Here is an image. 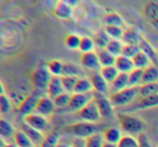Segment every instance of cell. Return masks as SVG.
<instances>
[{
    "instance_id": "cell-4",
    "label": "cell",
    "mask_w": 158,
    "mask_h": 147,
    "mask_svg": "<svg viewBox=\"0 0 158 147\" xmlns=\"http://www.w3.org/2000/svg\"><path fill=\"white\" fill-rule=\"evenodd\" d=\"M65 131L68 134L75 136L76 138H84L86 140L92 134L98 132V127L95 123L86 122V121H78L73 125H69L65 128Z\"/></svg>"
},
{
    "instance_id": "cell-29",
    "label": "cell",
    "mask_w": 158,
    "mask_h": 147,
    "mask_svg": "<svg viewBox=\"0 0 158 147\" xmlns=\"http://www.w3.org/2000/svg\"><path fill=\"white\" fill-rule=\"evenodd\" d=\"M158 94V84H144L139 87L140 97L153 96Z\"/></svg>"
},
{
    "instance_id": "cell-43",
    "label": "cell",
    "mask_w": 158,
    "mask_h": 147,
    "mask_svg": "<svg viewBox=\"0 0 158 147\" xmlns=\"http://www.w3.org/2000/svg\"><path fill=\"white\" fill-rule=\"evenodd\" d=\"M140 51L141 50L139 46H135V44H125L121 55H123L126 57H129V59H133Z\"/></svg>"
},
{
    "instance_id": "cell-19",
    "label": "cell",
    "mask_w": 158,
    "mask_h": 147,
    "mask_svg": "<svg viewBox=\"0 0 158 147\" xmlns=\"http://www.w3.org/2000/svg\"><path fill=\"white\" fill-rule=\"evenodd\" d=\"M74 93H81V94H88L93 93V86L90 78L88 77H79L76 82Z\"/></svg>"
},
{
    "instance_id": "cell-7",
    "label": "cell",
    "mask_w": 158,
    "mask_h": 147,
    "mask_svg": "<svg viewBox=\"0 0 158 147\" xmlns=\"http://www.w3.org/2000/svg\"><path fill=\"white\" fill-rule=\"evenodd\" d=\"M25 123L29 125L31 127H33L34 129L38 130V131L42 132V133H48L49 129V121L46 117L41 116V115H38L36 112L27 115L26 117H24Z\"/></svg>"
},
{
    "instance_id": "cell-14",
    "label": "cell",
    "mask_w": 158,
    "mask_h": 147,
    "mask_svg": "<svg viewBox=\"0 0 158 147\" xmlns=\"http://www.w3.org/2000/svg\"><path fill=\"white\" fill-rule=\"evenodd\" d=\"M65 92L63 88V84H62V77L59 76H52L50 82H49L48 89H47V95L51 99H54L61 93Z\"/></svg>"
},
{
    "instance_id": "cell-1",
    "label": "cell",
    "mask_w": 158,
    "mask_h": 147,
    "mask_svg": "<svg viewBox=\"0 0 158 147\" xmlns=\"http://www.w3.org/2000/svg\"><path fill=\"white\" fill-rule=\"evenodd\" d=\"M117 119H118L120 128L123 131L129 133V135L138 136L140 133L144 132L145 122L138 117L131 116V115L128 114H118Z\"/></svg>"
},
{
    "instance_id": "cell-50",
    "label": "cell",
    "mask_w": 158,
    "mask_h": 147,
    "mask_svg": "<svg viewBox=\"0 0 158 147\" xmlns=\"http://www.w3.org/2000/svg\"><path fill=\"white\" fill-rule=\"evenodd\" d=\"M103 147H118L117 144H114V143H108V142H105L103 145Z\"/></svg>"
},
{
    "instance_id": "cell-34",
    "label": "cell",
    "mask_w": 158,
    "mask_h": 147,
    "mask_svg": "<svg viewBox=\"0 0 158 147\" xmlns=\"http://www.w3.org/2000/svg\"><path fill=\"white\" fill-rule=\"evenodd\" d=\"M85 142H86V147H103L105 140L103 137V134L97 132V133L87 137Z\"/></svg>"
},
{
    "instance_id": "cell-41",
    "label": "cell",
    "mask_w": 158,
    "mask_h": 147,
    "mask_svg": "<svg viewBox=\"0 0 158 147\" xmlns=\"http://www.w3.org/2000/svg\"><path fill=\"white\" fill-rule=\"evenodd\" d=\"M105 31L110 39L121 40L125 29L121 26H105Z\"/></svg>"
},
{
    "instance_id": "cell-52",
    "label": "cell",
    "mask_w": 158,
    "mask_h": 147,
    "mask_svg": "<svg viewBox=\"0 0 158 147\" xmlns=\"http://www.w3.org/2000/svg\"><path fill=\"white\" fill-rule=\"evenodd\" d=\"M5 147H19L18 145L15 144V143H7V144H6V146Z\"/></svg>"
},
{
    "instance_id": "cell-27",
    "label": "cell",
    "mask_w": 158,
    "mask_h": 147,
    "mask_svg": "<svg viewBox=\"0 0 158 147\" xmlns=\"http://www.w3.org/2000/svg\"><path fill=\"white\" fill-rule=\"evenodd\" d=\"M123 18L117 12H108L104 16V23L106 26H121L123 25Z\"/></svg>"
},
{
    "instance_id": "cell-51",
    "label": "cell",
    "mask_w": 158,
    "mask_h": 147,
    "mask_svg": "<svg viewBox=\"0 0 158 147\" xmlns=\"http://www.w3.org/2000/svg\"><path fill=\"white\" fill-rule=\"evenodd\" d=\"M5 94V87H3L2 82L0 81V96Z\"/></svg>"
},
{
    "instance_id": "cell-39",
    "label": "cell",
    "mask_w": 158,
    "mask_h": 147,
    "mask_svg": "<svg viewBox=\"0 0 158 147\" xmlns=\"http://www.w3.org/2000/svg\"><path fill=\"white\" fill-rule=\"evenodd\" d=\"M78 80L77 77H72V76H62V84H63L64 91L67 93L73 94L76 87V82Z\"/></svg>"
},
{
    "instance_id": "cell-3",
    "label": "cell",
    "mask_w": 158,
    "mask_h": 147,
    "mask_svg": "<svg viewBox=\"0 0 158 147\" xmlns=\"http://www.w3.org/2000/svg\"><path fill=\"white\" fill-rule=\"evenodd\" d=\"M51 78H52V75L47 68V65L38 66L31 75V82H33L35 90L38 93H46L47 94V89H48Z\"/></svg>"
},
{
    "instance_id": "cell-24",
    "label": "cell",
    "mask_w": 158,
    "mask_h": 147,
    "mask_svg": "<svg viewBox=\"0 0 158 147\" xmlns=\"http://www.w3.org/2000/svg\"><path fill=\"white\" fill-rule=\"evenodd\" d=\"M98 56H99V61L102 67H106V66H115V62H116V56L113 55L112 53L108 52L106 49H101L98 50Z\"/></svg>"
},
{
    "instance_id": "cell-9",
    "label": "cell",
    "mask_w": 158,
    "mask_h": 147,
    "mask_svg": "<svg viewBox=\"0 0 158 147\" xmlns=\"http://www.w3.org/2000/svg\"><path fill=\"white\" fill-rule=\"evenodd\" d=\"M55 109H56V106H55L54 102H53V99L49 97L48 95H44V96L40 97L39 101H38L35 112L48 118L51 115H53Z\"/></svg>"
},
{
    "instance_id": "cell-12",
    "label": "cell",
    "mask_w": 158,
    "mask_h": 147,
    "mask_svg": "<svg viewBox=\"0 0 158 147\" xmlns=\"http://www.w3.org/2000/svg\"><path fill=\"white\" fill-rule=\"evenodd\" d=\"M40 97L41 96L37 94H31V95H29V96H27L26 99L22 102L20 107H19V112H20V115H22L23 117H26L27 115L35 112L36 106H37V103Z\"/></svg>"
},
{
    "instance_id": "cell-53",
    "label": "cell",
    "mask_w": 158,
    "mask_h": 147,
    "mask_svg": "<svg viewBox=\"0 0 158 147\" xmlns=\"http://www.w3.org/2000/svg\"><path fill=\"white\" fill-rule=\"evenodd\" d=\"M6 144H7V141H5L3 138L0 137V147H5Z\"/></svg>"
},
{
    "instance_id": "cell-42",
    "label": "cell",
    "mask_w": 158,
    "mask_h": 147,
    "mask_svg": "<svg viewBox=\"0 0 158 147\" xmlns=\"http://www.w3.org/2000/svg\"><path fill=\"white\" fill-rule=\"evenodd\" d=\"M118 147H139L138 138L133 135H123L118 142Z\"/></svg>"
},
{
    "instance_id": "cell-6",
    "label": "cell",
    "mask_w": 158,
    "mask_h": 147,
    "mask_svg": "<svg viewBox=\"0 0 158 147\" xmlns=\"http://www.w3.org/2000/svg\"><path fill=\"white\" fill-rule=\"evenodd\" d=\"M94 99V92L88 93V94H81V93H73L72 97H70L69 105H68V109L72 112H78L79 110H81L85 106H87L91 101Z\"/></svg>"
},
{
    "instance_id": "cell-17",
    "label": "cell",
    "mask_w": 158,
    "mask_h": 147,
    "mask_svg": "<svg viewBox=\"0 0 158 147\" xmlns=\"http://www.w3.org/2000/svg\"><path fill=\"white\" fill-rule=\"evenodd\" d=\"M115 67L118 69L119 72H123V74H129L131 70H133L134 65L132 59L126 57L123 55H119L116 57V62H115Z\"/></svg>"
},
{
    "instance_id": "cell-26",
    "label": "cell",
    "mask_w": 158,
    "mask_h": 147,
    "mask_svg": "<svg viewBox=\"0 0 158 147\" xmlns=\"http://www.w3.org/2000/svg\"><path fill=\"white\" fill-rule=\"evenodd\" d=\"M82 69L80 66L76 65L72 62H66L64 63L63 68V76H72V77H82Z\"/></svg>"
},
{
    "instance_id": "cell-48",
    "label": "cell",
    "mask_w": 158,
    "mask_h": 147,
    "mask_svg": "<svg viewBox=\"0 0 158 147\" xmlns=\"http://www.w3.org/2000/svg\"><path fill=\"white\" fill-rule=\"evenodd\" d=\"M60 1H61V0H46V2L48 3V5H50L51 7H53V9L56 7V5Z\"/></svg>"
},
{
    "instance_id": "cell-32",
    "label": "cell",
    "mask_w": 158,
    "mask_h": 147,
    "mask_svg": "<svg viewBox=\"0 0 158 147\" xmlns=\"http://www.w3.org/2000/svg\"><path fill=\"white\" fill-rule=\"evenodd\" d=\"M143 72H144V69L134 68L133 70H131L128 74V77H129V87H140L142 84Z\"/></svg>"
},
{
    "instance_id": "cell-49",
    "label": "cell",
    "mask_w": 158,
    "mask_h": 147,
    "mask_svg": "<svg viewBox=\"0 0 158 147\" xmlns=\"http://www.w3.org/2000/svg\"><path fill=\"white\" fill-rule=\"evenodd\" d=\"M57 147H72V144L70 143H65V142H60Z\"/></svg>"
},
{
    "instance_id": "cell-37",
    "label": "cell",
    "mask_w": 158,
    "mask_h": 147,
    "mask_svg": "<svg viewBox=\"0 0 158 147\" xmlns=\"http://www.w3.org/2000/svg\"><path fill=\"white\" fill-rule=\"evenodd\" d=\"M80 40H81L80 36L76 35V34H68L64 39V43H65L66 48L69 50H79Z\"/></svg>"
},
{
    "instance_id": "cell-54",
    "label": "cell",
    "mask_w": 158,
    "mask_h": 147,
    "mask_svg": "<svg viewBox=\"0 0 158 147\" xmlns=\"http://www.w3.org/2000/svg\"><path fill=\"white\" fill-rule=\"evenodd\" d=\"M0 115H1V112H0Z\"/></svg>"
},
{
    "instance_id": "cell-46",
    "label": "cell",
    "mask_w": 158,
    "mask_h": 147,
    "mask_svg": "<svg viewBox=\"0 0 158 147\" xmlns=\"http://www.w3.org/2000/svg\"><path fill=\"white\" fill-rule=\"evenodd\" d=\"M70 144L72 147H86V142L84 138H75Z\"/></svg>"
},
{
    "instance_id": "cell-30",
    "label": "cell",
    "mask_w": 158,
    "mask_h": 147,
    "mask_svg": "<svg viewBox=\"0 0 158 147\" xmlns=\"http://www.w3.org/2000/svg\"><path fill=\"white\" fill-rule=\"evenodd\" d=\"M60 142V134L55 131H51L44 135V142L39 147H57Z\"/></svg>"
},
{
    "instance_id": "cell-31",
    "label": "cell",
    "mask_w": 158,
    "mask_h": 147,
    "mask_svg": "<svg viewBox=\"0 0 158 147\" xmlns=\"http://www.w3.org/2000/svg\"><path fill=\"white\" fill-rule=\"evenodd\" d=\"M47 68L49 69L50 74L52 76H59L62 77L63 76V68L64 63L60 59H51L47 63Z\"/></svg>"
},
{
    "instance_id": "cell-8",
    "label": "cell",
    "mask_w": 158,
    "mask_h": 147,
    "mask_svg": "<svg viewBox=\"0 0 158 147\" xmlns=\"http://www.w3.org/2000/svg\"><path fill=\"white\" fill-rule=\"evenodd\" d=\"M94 101L100 110L101 117L110 118L114 114V105L110 102V97H106L105 94H100L94 92Z\"/></svg>"
},
{
    "instance_id": "cell-11",
    "label": "cell",
    "mask_w": 158,
    "mask_h": 147,
    "mask_svg": "<svg viewBox=\"0 0 158 147\" xmlns=\"http://www.w3.org/2000/svg\"><path fill=\"white\" fill-rule=\"evenodd\" d=\"M90 80L92 82L93 91L95 93H100V94H106L110 91V84L104 79V77L101 75L100 71H94L91 74Z\"/></svg>"
},
{
    "instance_id": "cell-28",
    "label": "cell",
    "mask_w": 158,
    "mask_h": 147,
    "mask_svg": "<svg viewBox=\"0 0 158 147\" xmlns=\"http://www.w3.org/2000/svg\"><path fill=\"white\" fill-rule=\"evenodd\" d=\"M14 143L18 145L19 147H35L34 143L31 142V140L26 135L25 132H23L22 130H18L14 134Z\"/></svg>"
},
{
    "instance_id": "cell-25",
    "label": "cell",
    "mask_w": 158,
    "mask_h": 147,
    "mask_svg": "<svg viewBox=\"0 0 158 147\" xmlns=\"http://www.w3.org/2000/svg\"><path fill=\"white\" fill-rule=\"evenodd\" d=\"M133 65L135 68H140V69H145L146 67H148L149 65H152V59L143 51H140L132 59Z\"/></svg>"
},
{
    "instance_id": "cell-33",
    "label": "cell",
    "mask_w": 158,
    "mask_h": 147,
    "mask_svg": "<svg viewBox=\"0 0 158 147\" xmlns=\"http://www.w3.org/2000/svg\"><path fill=\"white\" fill-rule=\"evenodd\" d=\"M101 75L104 77V79L108 82V84H112L115 79L117 78V76L119 75V71L115 66H106V67H102L100 69Z\"/></svg>"
},
{
    "instance_id": "cell-35",
    "label": "cell",
    "mask_w": 158,
    "mask_h": 147,
    "mask_svg": "<svg viewBox=\"0 0 158 147\" xmlns=\"http://www.w3.org/2000/svg\"><path fill=\"white\" fill-rule=\"evenodd\" d=\"M95 48H97V46H95V42H94V40H93V38L88 37V36L81 37L80 46H79V51H80V52L81 53L93 52Z\"/></svg>"
},
{
    "instance_id": "cell-15",
    "label": "cell",
    "mask_w": 158,
    "mask_h": 147,
    "mask_svg": "<svg viewBox=\"0 0 158 147\" xmlns=\"http://www.w3.org/2000/svg\"><path fill=\"white\" fill-rule=\"evenodd\" d=\"M141 40H142L141 34L132 27L126 28L125 31H123V38H121V41L125 44H135V46L140 44Z\"/></svg>"
},
{
    "instance_id": "cell-22",
    "label": "cell",
    "mask_w": 158,
    "mask_h": 147,
    "mask_svg": "<svg viewBox=\"0 0 158 147\" xmlns=\"http://www.w3.org/2000/svg\"><path fill=\"white\" fill-rule=\"evenodd\" d=\"M158 82V67L155 65H149L143 72L142 84H157Z\"/></svg>"
},
{
    "instance_id": "cell-10",
    "label": "cell",
    "mask_w": 158,
    "mask_h": 147,
    "mask_svg": "<svg viewBox=\"0 0 158 147\" xmlns=\"http://www.w3.org/2000/svg\"><path fill=\"white\" fill-rule=\"evenodd\" d=\"M80 64L84 68L92 71H100L101 64L99 61V56L95 51L89 53H82L80 56Z\"/></svg>"
},
{
    "instance_id": "cell-45",
    "label": "cell",
    "mask_w": 158,
    "mask_h": 147,
    "mask_svg": "<svg viewBox=\"0 0 158 147\" xmlns=\"http://www.w3.org/2000/svg\"><path fill=\"white\" fill-rule=\"evenodd\" d=\"M136 138H138L139 147H153L151 144V141H149L148 135H147V133H145V132L140 133L138 136H136Z\"/></svg>"
},
{
    "instance_id": "cell-36",
    "label": "cell",
    "mask_w": 158,
    "mask_h": 147,
    "mask_svg": "<svg viewBox=\"0 0 158 147\" xmlns=\"http://www.w3.org/2000/svg\"><path fill=\"white\" fill-rule=\"evenodd\" d=\"M123 46H125V43H123L121 40L110 39V41L108 42L107 47H106V50L117 57V56H119V55H121V53H123Z\"/></svg>"
},
{
    "instance_id": "cell-2",
    "label": "cell",
    "mask_w": 158,
    "mask_h": 147,
    "mask_svg": "<svg viewBox=\"0 0 158 147\" xmlns=\"http://www.w3.org/2000/svg\"><path fill=\"white\" fill-rule=\"evenodd\" d=\"M139 96V87H128L118 92L110 93V100L114 107H123L131 104Z\"/></svg>"
},
{
    "instance_id": "cell-23",
    "label": "cell",
    "mask_w": 158,
    "mask_h": 147,
    "mask_svg": "<svg viewBox=\"0 0 158 147\" xmlns=\"http://www.w3.org/2000/svg\"><path fill=\"white\" fill-rule=\"evenodd\" d=\"M102 134H103V137H104V140H105V142L114 143V144H118V142L123 136V134H121L120 130L115 127L106 128Z\"/></svg>"
},
{
    "instance_id": "cell-20",
    "label": "cell",
    "mask_w": 158,
    "mask_h": 147,
    "mask_svg": "<svg viewBox=\"0 0 158 147\" xmlns=\"http://www.w3.org/2000/svg\"><path fill=\"white\" fill-rule=\"evenodd\" d=\"M55 16L61 20H68V18H72L73 12H74V8H72L70 6L66 5L63 1H60L56 5V7L53 9Z\"/></svg>"
},
{
    "instance_id": "cell-16",
    "label": "cell",
    "mask_w": 158,
    "mask_h": 147,
    "mask_svg": "<svg viewBox=\"0 0 158 147\" xmlns=\"http://www.w3.org/2000/svg\"><path fill=\"white\" fill-rule=\"evenodd\" d=\"M129 87V77L128 74H123V72H119V75L117 78L110 84V92L115 93L121 91L123 89Z\"/></svg>"
},
{
    "instance_id": "cell-21",
    "label": "cell",
    "mask_w": 158,
    "mask_h": 147,
    "mask_svg": "<svg viewBox=\"0 0 158 147\" xmlns=\"http://www.w3.org/2000/svg\"><path fill=\"white\" fill-rule=\"evenodd\" d=\"M158 106V94L153 95V96H139L138 101L134 106V109H146V108H152Z\"/></svg>"
},
{
    "instance_id": "cell-38",
    "label": "cell",
    "mask_w": 158,
    "mask_h": 147,
    "mask_svg": "<svg viewBox=\"0 0 158 147\" xmlns=\"http://www.w3.org/2000/svg\"><path fill=\"white\" fill-rule=\"evenodd\" d=\"M93 40H94L97 48H99V50H101V49H106L108 42L110 41V38L108 37L105 29H104V31H100L99 33L94 36Z\"/></svg>"
},
{
    "instance_id": "cell-44",
    "label": "cell",
    "mask_w": 158,
    "mask_h": 147,
    "mask_svg": "<svg viewBox=\"0 0 158 147\" xmlns=\"http://www.w3.org/2000/svg\"><path fill=\"white\" fill-rule=\"evenodd\" d=\"M12 109V104L10 99L6 94L0 96V112L1 115H7L11 112Z\"/></svg>"
},
{
    "instance_id": "cell-40",
    "label": "cell",
    "mask_w": 158,
    "mask_h": 147,
    "mask_svg": "<svg viewBox=\"0 0 158 147\" xmlns=\"http://www.w3.org/2000/svg\"><path fill=\"white\" fill-rule=\"evenodd\" d=\"M70 97H72L70 93L63 92L57 95V96H55L54 99H53V102H54L56 108H65V107H68V105H69Z\"/></svg>"
},
{
    "instance_id": "cell-5",
    "label": "cell",
    "mask_w": 158,
    "mask_h": 147,
    "mask_svg": "<svg viewBox=\"0 0 158 147\" xmlns=\"http://www.w3.org/2000/svg\"><path fill=\"white\" fill-rule=\"evenodd\" d=\"M77 115H78V117L80 118L81 121H86V122H90V123L98 122V121L102 118L94 99H93V101H91L88 105L85 106L81 110H79V112H77Z\"/></svg>"
},
{
    "instance_id": "cell-13",
    "label": "cell",
    "mask_w": 158,
    "mask_h": 147,
    "mask_svg": "<svg viewBox=\"0 0 158 147\" xmlns=\"http://www.w3.org/2000/svg\"><path fill=\"white\" fill-rule=\"evenodd\" d=\"M21 130L26 133V135L31 138V142L34 143L35 146L39 147L40 145H41V143L44 142V135H46V134L38 131V130L34 129L33 127H31V125H27V123H23V125H21Z\"/></svg>"
},
{
    "instance_id": "cell-18",
    "label": "cell",
    "mask_w": 158,
    "mask_h": 147,
    "mask_svg": "<svg viewBox=\"0 0 158 147\" xmlns=\"http://www.w3.org/2000/svg\"><path fill=\"white\" fill-rule=\"evenodd\" d=\"M15 132V128L10 121L5 118H0V137L5 141L10 140L11 137H14Z\"/></svg>"
},
{
    "instance_id": "cell-47",
    "label": "cell",
    "mask_w": 158,
    "mask_h": 147,
    "mask_svg": "<svg viewBox=\"0 0 158 147\" xmlns=\"http://www.w3.org/2000/svg\"><path fill=\"white\" fill-rule=\"evenodd\" d=\"M61 1L65 2L66 5L70 6L72 8H75L77 5H78V2H79V0H61Z\"/></svg>"
},
{
    "instance_id": "cell-55",
    "label": "cell",
    "mask_w": 158,
    "mask_h": 147,
    "mask_svg": "<svg viewBox=\"0 0 158 147\" xmlns=\"http://www.w3.org/2000/svg\"><path fill=\"white\" fill-rule=\"evenodd\" d=\"M35 147H37V146H35Z\"/></svg>"
}]
</instances>
